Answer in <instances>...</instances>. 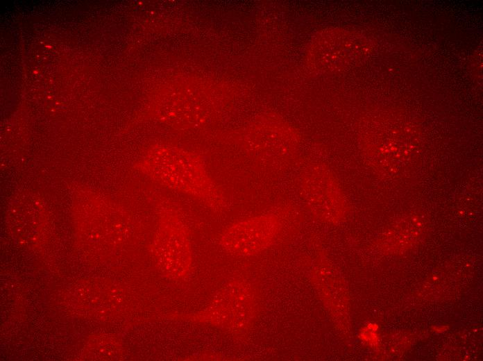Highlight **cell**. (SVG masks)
Returning <instances> with one entry per match:
<instances>
[{"instance_id": "obj_1", "label": "cell", "mask_w": 483, "mask_h": 361, "mask_svg": "<svg viewBox=\"0 0 483 361\" xmlns=\"http://www.w3.org/2000/svg\"><path fill=\"white\" fill-rule=\"evenodd\" d=\"M155 177L171 189L189 195L214 210L225 205L224 196L197 158L169 152L153 169Z\"/></svg>"}, {"instance_id": "obj_3", "label": "cell", "mask_w": 483, "mask_h": 361, "mask_svg": "<svg viewBox=\"0 0 483 361\" xmlns=\"http://www.w3.org/2000/svg\"><path fill=\"white\" fill-rule=\"evenodd\" d=\"M157 255L162 271L170 278L183 279L192 269L189 232L181 216L171 204L161 218Z\"/></svg>"}, {"instance_id": "obj_5", "label": "cell", "mask_w": 483, "mask_h": 361, "mask_svg": "<svg viewBox=\"0 0 483 361\" xmlns=\"http://www.w3.org/2000/svg\"><path fill=\"white\" fill-rule=\"evenodd\" d=\"M281 225L278 217L263 215L238 221L221 234L219 242L226 251L253 255L269 247L276 240Z\"/></svg>"}, {"instance_id": "obj_2", "label": "cell", "mask_w": 483, "mask_h": 361, "mask_svg": "<svg viewBox=\"0 0 483 361\" xmlns=\"http://www.w3.org/2000/svg\"><path fill=\"white\" fill-rule=\"evenodd\" d=\"M255 293L244 280L232 281L222 287L203 310L180 316L188 321L237 331L247 328L257 310Z\"/></svg>"}, {"instance_id": "obj_4", "label": "cell", "mask_w": 483, "mask_h": 361, "mask_svg": "<svg viewBox=\"0 0 483 361\" xmlns=\"http://www.w3.org/2000/svg\"><path fill=\"white\" fill-rule=\"evenodd\" d=\"M301 198L308 210L325 221L339 219L345 208L341 188L332 173L323 166L311 167L300 180Z\"/></svg>"}]
</instances>
